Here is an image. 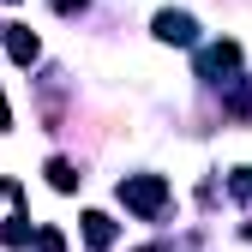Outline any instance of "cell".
I'll return each mask as SVG.
<instances>
[{
    "label": "cell",
    "instance_id": "1",
    "mask_svg": "<svg viewBox=\"0 0 252 252\" xmlns=\"http://www.w3.org/2000/svg\"><path fill=\"white\" fill-rule=\"evenodd\" d=\"M120 204L138 210V216H156V210L168 204V180H162V174H132V180H120Z\"/></svg>",
    "mask_w": 252,
    "mask_h": 252
},
{
    "label": "cell",
    "instance_id": "2",
    "mask_svg": "<svg viewBox=\"0 0 252 252\" xmlns=\"http://www.w3.org/2000/svg\"><path fill=\"white\" fill-rule=\"evenodd\" d=\"M156 36H162V42H192L198 24L186 18V12H156Z\"/></svg>",
    "mask_w": 252,
    "mask_h": 252
},
{
    "label": "cell",
    "instance_id": "3",
    "mask_svg": "<svg viewBox=\"0 0 252 252\" xmlns=\"http://www.w3.org/2000/svg\"><path fill=\"white\" fill-rule=\"evenodd\" d=\"M6 54L18 60V66H30V60H36V54H42V42H36V36H30V30H24V24H6Z\"/></svg>",
    "mask_w": 252,
    "mask_h": 252
},
{
    "label": "cell",
    "instance_id": "4",
    "mask_svg": "<svg viewBox=\"0 0 252 252\" xmlns=\"http://www.w3.org/2000/svg\"><path fill=\"white\" fill-rule=\"evenodd\" d=\"M198 66H204V72H234V66H240V42H216V48H204Z\"/></svg>",
    "mask_w": 252,
    "mask_h": 252
},
{
    "label": "cell",
    "instance_id": "5",
    "mask_svg": "<svg viewBox=\"0 0 252 252\" xmlns=\"http://www.w3.org/2000/svg\"><path fill=\"white\" fill-rule=\"evenodd\" d=\"M84 240L96 246V252H102V246H114V222H108L102 210H90V216H84Z\"/></svg>",
    "mask_w": 252,
    "mask_h": 252
},
{
    "label": "cell",
    "instance_id": "6",
    "mask_svg": "<svg viewBox=\"0 0 252 252\" xmlns=\"http://www.w3.org/2000/svg\"><path fill=\"white\" fill-rule=\"evenodd\" d=\"M48 186H54V192H72V186H78V168L66 162V156H54V162H48Z\"/></svg>",
    "mask_w": 252,
    "mask_h": 252
},
{
    "label": "cell",
    "instance_id": "7",
    "mask_svg": "<svg viewBox=\"0 0 252 252\" xmlns=\"http://www.w3.org/2000/svg\"><path fill=\"white\" fill-rule=\"evenodd\" d=\"M228 108H234V114H252V84H240V90H234Z\"/></svg>",
    "mask_w": 252,
    "mask_h": 252
},
{
    "label": "cell",
    "instance_id": "8",
    "mask_svg": "<svg viewBox=\"0 0 252 252\" xmlns=\"http://www.w3.org/2000/svg\"><path fill=\"white\" fill-rule=\"evenodd\" d=\"M42 252H66V240H60L54 228H42Z\"/></svg>",
    "mask_w": 252,
    "mask_h": 252
},
{
    "label": "cell",
    "instance_id": "9",
    "mask_svg": "<svg viewBox=\"0 0 252 252\" xmlns=\"http://www.w3.org/2000/svg\"><path fill=\"white\" fill-rule=\"evenodd\" d=\"M54 6H60V12H78V6H84V0H54Z\"/></svg>",
    "mask_w": 252,
    "mask_h": 252
},
{
    "label": "cell",
    "instance_id": "10",
    "mask_svg": "<svg viewBox=\"0 0 252 252\" xmlns=\"http://www.w3.org/2000/svg\"><path fill=\"white\" fill-rule=\"evenodd\" d=\"M0 132H6V96H0Z\"/></svg>",
    "mask_w": 252,
    "mask_h": 252
},
{
    "label": "cell",
    "instance_id": "11",
    "mask_svg": "<svg viewBox=\"0 0 252 252\" xmlns=\"http://www.w3.org/2000/svg\"><path fill=\"white\" fill-rule=\"evenodd\" d=\"M144 252H162V246H144Z\"/></svg>",
    "mask_w": 252,
    "mask_h": 252
},
{
    "label": "cell",
    "instance_id": "12",
    "mask_svg": "<svg viewBox=\"0 0 252 252\" xmlns=\"http://www.w3.org/2000/svg\"><path fill=\"white\" fill-rule=\"evenodd\" d=\"M246 240H252V228H246Z\"/></svg>",
    "mask_w": 252,
    "mask_h": 252
}]
</instances>
